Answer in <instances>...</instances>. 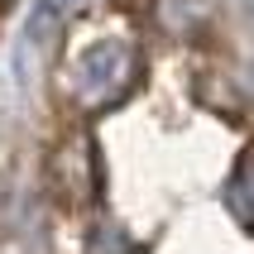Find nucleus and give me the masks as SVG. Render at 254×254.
<instances>
[{
	"mask_svg": "<svg viewBox=\"0 0 254 254\" xmlns=\"http://www.w3.org/2000/svg\"><path fill=\"white\" fill-rule=\"evenodd\" d=\"M139 77V53L129 39H91L72 58V96L86 106H111L134 86Z\"/></svg>",
	"mask_w": 254,
	"mask_h": 254,
	"instance_id": "f257e3e1",
	"label": "nucleus"
},
{
	"mask_svg": "<svg viewBox=\"0 0 254 254\" xmlns=\"http://www.w3.org/2000/svg\"><path fill=\"white\" fill-rule=\"evenodd\" d=\"M53 173H58V187H63V197H67L72 206H86V201H91V192H96V154H91L86 134H77V139L58 154Z\"/></svg>",
	"mask_w": 254,
	"mask_h": 254,
	"instance_id": "f03ea898",
	"label": "nucleus"
}]
</instances>
